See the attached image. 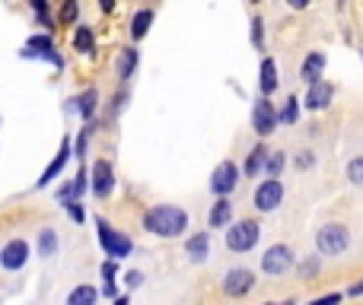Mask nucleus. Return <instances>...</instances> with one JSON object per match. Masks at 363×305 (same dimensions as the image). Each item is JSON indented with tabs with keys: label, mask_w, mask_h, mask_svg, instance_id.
I'll list each match as a JSON object with an SVG mask.
<instances>
[{
	"label": "nucleus",
	"mask_w": 363,
	"mask_h": 305,
	"mask_svg": "<svg viewBox=\"0 0 363 305\" xmlns=\"http://www.w3.org/2000/svg\"><path fill=\"white\" fill-rule=\"evenodd\" d=\"M144 226L150 229L153 235H163V239H178V235L188 229V216H185V210L172 207V203H159V207L146 210Z\"/></svg>",
	"instance_id": "obj_1"
},
{
	"label": "nucleus",
	"mask_w": 363,
	"mask_h": 305,
	"mask_svg": "<svg viewBox=\"0 0 363 305\" xmlns=\"http://www.w3.org/2000/svg\"><path fill=\"white\" fill-rule=\"evenodd\" d=\"M350 245V232L341 226V222H328V226H322L316 232V248L318 254H328V258H335V254H344Z\"/></svg>",
	"instance_id": "obj_2"
},
{
	"label": "nucleus",
	"mask_w": 363,
	"mask_h": 305,
	"mask_svg": "<svg viewBox=\"0 0 363 305\" xmlns=\"http://www.w3.org/2000/svg\"><path fill=\"white\" fill-rule=\"evenodd\" d=\"M258 222L255 220H242V222H233V226L226 229V248L229 251H248V248H255V241H258Z\"/></svg>",
	"instance_id": "obj_3"
},
{
	"label": "nucleus",
	"mask_w": 363,
	"mask_h": 305,
	"mask_svg": "<svg viewBox=\"0 0 363 305\" xmlns=\"http://www.w3.org/2000/svg\"><path fill=\"white\" fill-rule=\"evenodd\" d=\"M280 201H284V184L267 175V181H261L258 188H255V207H258L261 213H274V210L280 207Z\"/></svg>",
	"instance_id": "obj_4"
},
{
	"label": "nucleus",
	"mask_w": 363,
	"mask_h": 305,
	"mask_svg": "<svg viewBox=\"0 0 363 305\" xmlns=\"http://www.w3.org/2000/svg\"><path fill=\"white\" fill-rule=\"evenodd\" d=\"M96 226H99V241H102V248H105L112 258H127V254H131V239H127V235L115 232V229L108 226L105 220H96Z\"/></svg>",
	"instance_id": "obj_5"
},
{
	"label": "nucleus",
	"mask_w": 363,
	"mask_h": 305,
	"mask_svg": "<svg viewBox=\"0 0 363 305\" xmlns=\"http://www.w3.org/2000/svg\"><path fill=\"white\" fill-rule=\"evenodd\" d=\"M293 267V251L287 245H271L265 254H261V270L271 273V277H280Z\"/></svg>",
	"instance_id": "obj_6"
},
{
	"label": "nucleus",
	"mask_w": 363,
	"mask_h": 305,
	"mask_svg": "<svg viewBox=\"0 0 363 305\" xmlns=\"http://www.w3.org/2000/svg\"><path fill=\"white\" fill-rule=\"evenodd\" d=\"M252 286H255V273L248 270V267H233V270L223 277V292H226V296H233V299L248 296V292H252Z\"/></svg>",
	"instance_id": "obj_7"
},
{
	"label": "nucleus",
	"mask_w": 363,
	"mask_h": 305,
	"mask_svg": "<svg viewBox=\"0 0 363 305\" xmlns=\"http://www.w3.org/2000/svg\"><path fill=\"white\" fill-rule=\"evenodd\" d=\"M239 184V169H236V162H220L214 169V178H210V191H214L217 197H226L229 191Z\"/></svg>",
	"instance_id": "obj_8"
},
{
	"label": "nucleus",
	"mask_w": 363,
	"mask_h": 305,
	"mask_svg": "<svg viewBox=\"0 0 363 305\" xmlns=\"http://www.w3.org/2000/svg\"><path fill=\"white\" fill-rule=\"evenodd\" d=\"M252 127H255V133H258V137H267V133H274V127H277V112H274V105L267 102V95L261 102H255Z\"/></svg>",
	"instance_id": "obj_9"
},
{
	"label": "nucleus",
	"mask_w": 363,
	"mask_h": 305,
	"mask_svg": "<svg viewBox=\"0 0 363 305\" xmlns=\"http://www.w3.org/2000/svg\"><path fill=\"white\" fill-rule=\"evenodd\" d=\"M25 261H29V245H25L23 239L6 241L4 251H0V264H4L6 270H19V267H25Z\"/></svg>",
	"instance_id": "obj_10"
},
{
	"label": "nucleus",
	"mask_w": 363,
	"mask_h": 305,
	"mask_svg": "<svg viewBox=\"0 0 363 305\" xmlns=\"http://www.w3.org/2000/svg\"><path fill=\"white\" fill-rule=\"evenodd\" d=\"M115 188V172H112V162H105V159H99V162L93 165V194L96 197H108Z\"/></svg>",
	"instance_id": "obj_11"
},
{
	"label": "nucleus",
	"mask_w": 363,
	"mask_h": 305,
	"mask_svg": "<svg viewBox=\"0 0 363 305\" xmlns=\"http://www.w3.org/2000/svg\"><path fill=\"white\" fill-rule=\"evenodd\" d=\"M331 95H335V86L325 80H316L309 83V95H306V108H312V112H322V108L331 105Z\"/></svg>",
	"instance_id": "obj_12"
},
{
	"label": "nucleus",
	"mask_w": 363,
	"mask_h": 305,
	"mask_svg": "<svg viewBox=\"0 0 363 305\" xmlns=\"http://www.w3.org/2000/svg\"><path fill=\"white\" fill-rule=\"evenodd\" d=\"M25 57H32V54H42V57H48L54 67H61V57L54 54V44H51V38L48 35H32L29 38V44H25V51H23Z\"/></svg>",
	"instance_id": "obj_13"
},
{
	"label": "nucleus",
	"mask_w": 363,
	"mask_h": 305,
	"mask_svg": "<svg viewBox=\"0 0 363 305\" xmlns=\"http://www.w3.org/2000/svg\"><path fill=\"white\" fill-rule=\"evenodd\" d=\"M185 251H188V258L195 261V264H201V261H207V254H210V235H207V232H197V235H191V239L185 241Z\"/></svg>",
	"instance_id": "obj_14"
},
{
	"label": "nucleus",
	"mask_w": 363,
	"mask_h": 305,
	"mask_svg": "<svg viewBox=\"0 0 363 305\" xmlns=\"http://www.w3.org/2000/svg\"><path fill=\"white\" fill-rule=\"evenodd\" d=\"M67 159H70V140L64 137V143H61V150H57V156H54V162L48 165V169H45V175L38 178V188H45V184L51 181V178H57V172L64 169V165H67Z\"/></svg>",
	"instance_id": "obj_15"
},
{
	"label": "nucleus",
	"mask_w": 363,
	"mask_h": 305,
	"mask_svg": "<svg viewBox=\"0 0 363 305\" xmlns=\"http://www.w3.org/2000/svg\"><path fill=\"white\" fill-rule=\"evenodd\" d=\"M274 89H277V64H274L271 57H265V61H261V95L271 99Z\"/></svg>",
	"instance_id": "obj_16"
},
{
	"label": "nucleus",
	"mask_w": 363,
	"mask_h": 305,
	"mask_svg": "<svg viewBox=\"0 0 363 305\" xmlns=\"http://www.w3.org/2000/svg\"><path fill=\"white\" fill-rule=\"evenodd\" d=\"M322 70H325V54L312 51V54L303 61V70H299V76H303L306 83H316L318 76H322Z\"/></svg>",
	"instance_id": "obj_17"
},
{
	"label": "nucleus",
	"mask_w": 363,
	"mask_h": 305,
	"mask_svg": "<svg viewBox=\"0 0 363 305\" xmlns=\"http://www.w3.org/2000/svg\"><path fill=\"white\" fill-rule=\"evenodd\" d=\"M229 216H233V203L226 201V197H220V201L210 207V216H207V222H210V229H220V226H226L229 222Z\"/></svg>",
	"instance_id": "obj_18"
},
{
	"label": "nucleus",
	"mask_w": 363,
	"mask_h": 305,
	"mask_svg": "<svg viewBox=\"0 0 363 305\" xmlns=\"http://www.w3.org/2000/svg\"><path fill=\"white\" fill-rule=\"evenodd\" d=\"M134 67H137V51L121 48V54H118V80H127V76L134 73Z\"/></svg>",
	"instance_id": "obj_19"
},
{
	"label": "nucleus",
	"mask_w": 363,
	"mask_h": 305,
	"mask_svg": "<svg viewBox=\"0 0 363 305\" xmlns=\"http://www.w3.org/2000/svg\"><path fill=\"white\" fill-rule=\"evenodd\" d=\"M74 48L80 51V54H93L96 51V38H93V32H89V25H80V29H76Z\"/></svg>",
	"instance_id": "obj_20"
},
{
	"label": "nucleus",
	"mask_w": 363,
	"mask_h": 305,
	"mask_svg": "<svg viewBox=\"0 0 363 305\" xmlns=\"http://www.w3.org/2000/svg\"><path fill=\"white\" fill-rule=\"evenodd\" d=\"M70 108H76L83 118H89V114L96 112V89H86V92H80L74 102H70Z\"/></svg>",
	"instance_id": "obj_21"
},
{
	"label": "nucleus",
	"mask_w": 363,
	"mask_h": 305,
	"mask_svg": "<svg viewBox=\"0 0 363 305\" xmlns=\"http://www.w3.org/2000/svg\"><path fill=\"white\" fill-rule=\"evenodd\" d=\"M96 296H99V292H96L93 286H76V289L67 296V305H93Z\"/></svg>",
	"instance_id": "obj_22"
},
{
	"label": "nucleus",
	"mask_w": 363,
	"mask_h": 305,
	"mask_svg": "<svg viewBox=\"0 0 363 305\" xmlns=\"http://www.w3.org/2000/svg\"><path fill=\"white\" fill-rule=\"evenodd\" d=\"M150 23H153V10H140L137 16H134V23H131V35L144 38L146 32H150Z\"/></svg>",
	"instance_id": "obj_23"
},
{
	"label": "nucleus",
	"mask_w": 363,
	"mask_h": 305,
	"mask_svg": "<svg viewBox=\"0 0 363 305\" xmlns=\"http://www.w3.org/2000/svg\"><path fill=\"white\" fill-rule=\"evenodd\" d=\"M54 251H57V235H54V229H42V235H38V254H42V258H51Z\"/></svg>",
	"instance_id": "obj_24"
},
{
	"label": "nucleus",
	"mask_w": 363,
	"mask_h": 305,
	"mask_svg": "<svg viewBox=\"0 0 363 305\" xmlns=\"http://www.w3.org/2000/svg\"><path fill=\"white\" fill-rule=\"evenodd\" d=\"M265 156H267L265 146H255V150L248 152V162H246V175H248V178L261 172V165H265Z\"/></svg>",
	"instance_id": "obj_25"
},
{
	"label": "nucleus",
	"mask_w": 363,
	"mask_h": 305,
	"mask_svg": "<svg viewBox=\"0 0 363 305\" xmlns=\"http://www.w3.org/2000/svg\"><path fill=\"white\" fill-rule=\"evenodd\" d=\"M284 162H287V156H284L280 150H274L271 156H265V165H261V169H265V175L277 178V175H280V169H284Z\"/></svg>",
	"instance_id": "obj_26"
},
{
	"label": "nucleus",
	"mask_w": 363,
	"mask_h": 305,
	"mask_svg": "<svg viewBox=\"0 0 363 305\" xmlns=\"http://www.w3.org/2000/svg\"><path fill=\"white\" fill-rule=\"evenodd\" d=\"M296 118H299V99H296V95H290V99H287V105H284V112L277 114V121H284V124H293Z\"/></svg>",
	"instance_id": "obj_27"
},
{
	"label": "nucleus",
	"mask_w": 363,
	"mask_h": 305,
	"mask_svg": "<svg viewBox=\"0 0 363 305\" xmlns=\"http://www.w3.org/2000/svg\"><path fill=\"white\" fill-rule=\"evenodd\" d=\"M347 178H350V184H360L363 188V156H357L347 162Z\"/></svg>",
	"instance_id": "obj_28"
},
{
	"label": "nucleus",
	"mask_w": 363,
	"mask_h": 305,
	"mask_svg": "<svg viewBox=\"0 0 363 305\" xmlns=\"http://www.w3.org/2000/svg\"><path fill=\"white\" fill-rule=\"evenodd\" d=\"M76 10H80V6H76V0H64V6H61V23H74V19H76Z\"/></svg>",
	"instance_id": "obj_29"
},
{
	"label": "nucleus",
	"mask_w": 363,
	"mask_h": 305,
	"mask_svg": "<svg viewBox=\"0 0 363 305\" xmlns=\"http://www.w3.org/2000/svg\"><path fill=\"white\" fill-rule=\"evenodd\" d=\"M64 207H67V210H70V216H74V220H76V222H83V207H80V203H76V201H74V197H67V201H64Z\"/></svg>",
	"instance_id": "obj_30"
},
{
	"label": "nucleus",
	"mask_w": 363,
	"mask_h": 305,
	"mask_svg": "<svg viewBox=\"0 0 363 305\" xmlns=\"http://www.w3.org/2000/svg\"><path fill=\"white\" fill-rule=\"evenodd\" d=\"M261 25H265V23L255 16V19H252V42H255V48H261Z\"/></svg>",
	"instance_id": "obj_31"
},
{
	"label": "nucleus",
	"mask_w": 363,
	"mask_h": 305,
	"mask_svg": "<svg viewBox=\"0 0 363 305\" xmlns=\"http://www.w3.org/2000/svg\"><path fill=\"white\" fill-rule=\"evenodd\" d=\"M70 188H74V194H83V191H86V172H80V175H76V181L70 184Z\"/></svg>",
	"instance_id": "obj_32"
},
{
	"label": "nucleus",
	"mask_w": 363,
	"mask_h": 305,
	"mask_svg": "<svg viewBox=\"0 0 363 305\" xmlns=\"http://www.w3.org/2000/svg\"><path fill=\"white\" fill-rule=\"evenodd\" d=\"M102 277H105V283L115 280V261H105V264H102Z\"/></svg>",
	"instance_id": "obj_33"
},
{
	"label": "nucleus",
	"mask_w": 363,
	"mask_h": 305,
	"mask_svg": "<svg viewBox=\"0 0 363 305\" xmlns=\"http://www.w3.org/2000/svg\"><path fill=\"white\" fill-rule=\"evenodd\" d=\"M86 140H89V127L80 133V140H76V156H83V152H86Z\"/></svg>",
	"instance_id": "obj_34"
},
{
	"label": "nucleus",
	"mask_w": 363,
	"mask_h": 305,
	"mask_svg": "<svg viewBox=\"0 0 363 305\" xmlns=\"http://www.w3.org/2000/svg\"><path fill=\"white\" fill-rule=\"evenodd\" d=\"M140 283H144V273H140V270L127 273V286H131V289H134V286H140Z\"/></svg>",
	"instance_id": "obj_35"
},
{
	"label": "nucleus",
	"mask_w": 363,
	"mask_h": 305,
	"mask_svg": "<svg viewBox=\"0 0 363 305\" xmlns=\"http://www.w3.org/2000/svg\"><path fill=\"white\" fill-rule=\"evenodd\" d=\"M316 270H318V258H312V261H306L303 264V277H312Z\"/></svg>",
	"instance_id": "obj_36"
},
{
	"label": "nucleus",
	"mask_w": 363,
	"mask_h": 305,
	"mask_svg": "<svg viewBox=\"0 0 363 305\" xmlns=\"http://www.w3.org/2000/svg\"><path fill=\"white\" fill-rule=\"evenodd\" d=\"M29 4L38 10V16H42V23H48V19H45V10H48V4H45V0H29Z\"/></svg>",
	"instance_id": "obj_37"
},
{
	"label": "nucleus",
	"mask_w": 363,
	"mask_h": 305,
	"mask_svg": "<svg viewBox=\"0 0 363 305\" xmlns=\"http://www.w3.org/2000/svg\"><path fill=\"white\" fill-rule=\"evenodd\" d=\"M287 6H290V10H306L309 0H287Z\"/></svg>",
	"instance_id": "obj_38"
},
{
	"label": "nucleus",
	"mask_w": 363,
	"mask_h": 305,
	"mask_svg": "<svg viewBox=\"0 0 363 305\" xmlns=\"http://www.w3.org/2000/svg\"><path fill=\"white\" fill-rule=\"evenodd\" d=\"M296 165H303V169H306V165H312V152H303V156L296 159Z\"/></svg>",
	"instance_id": "obj_39"
},
{
	"label": "nucleus",
	"mask_w": 363,
	"mask_h": 305,
	"mask_svg": "<svg viewBox=\"0 0 363 305\" xmlns=\"http://www.w3.org/2000/svg\"><path fill=\"white\" fill-rule=\"evenodd\" d=\"M99 6H102V13H112L115 10V0H99Z\"/></svg>",
	"instance_id": "obj_40"
},
{
	"label": "nucleus",
	"mask_w": 363,
	"mask_h": 305,
	"mask_svg": "<svg viewBox=\"0 0 363 305\" xmlns=\"http://www.w3.org/2000/svg\"><path fill=\"white\" fill-rule=\"evenodd\" d=\"M360 292H363V280H360V283H354V286H350V289H347V296H360Z\"/></svg>",
	"instance_id": "obj_41"
},
{
	"label": "nucleus",
	"mask_w": 363,
	"mask_h": 305,
	"mask_svg": "<svg viewBox=\"0 0 363 305\" xmlns=\"http://www.w3.org/2000/svg\"><path fill=\"white\" fill-rule=\"evenodd\" d=\"M338 299H341V292H328V296H322L318 302H338Z\"/></svg>",
	"instance_id": "obj_42"
},
{
	"label": "nucleus",
	"mask_w": 363,
	"mask_h": 305,
	"mask_svg": "<svg viewBox=\"0 0 363 305\" xmlns=\"http://www.w3.org/2000/svg\"><path fill=\"white\" fill-rule=\"evenodd\" d=\"M252 4H258V0H252Z\"/></svg>",
	"instance_id": "obj_43"
}]
</instances>
